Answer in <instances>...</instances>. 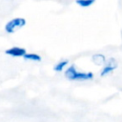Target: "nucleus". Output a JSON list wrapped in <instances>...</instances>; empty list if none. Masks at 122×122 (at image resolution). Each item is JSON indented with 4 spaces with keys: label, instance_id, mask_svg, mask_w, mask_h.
Segmentation results:
<instances>
[{
    "label": "nucleus",
    "instance_id": "obj_1",
    "mask_svg": "<svg viewBox=\"0 0 122 122\" xmlns=\"http://www.w3.org/2000/svg\"><path fill=\"white\" fill-rule=\"evenodd\" d=\"M64 75L71 81H90L94 78V73L92 71H80L74 64L69 65L65 70Z\"/></svg>",
    "mask_w": 122,
    "mask_h": 122
},
{
    "label": "nucleus",
    "instance_id": "obj_2",
    "mask_svg": "<svg viewBox=\"0 0 122 122\" xmlns=\"http://www.w3.org/2000/svg\"><path fill=\"white\" fill-rule=\"evenodd\" d=\"M27 25V20L24 17H14L7 21L4 25V30L8 34L15 33Z\"/></svg>",
    "mask_w": 122,
    "mask_h": 122
},
{
    "label": "nucleus",
    "instance_id": "obj_3",
    "mask_svg": "<svg viewBox=\"0 0 122 122\" xmlns=\"http://www.w3.org/2000/svg\"><path fill=\"white\" fill-rule=\"evenodd\" d=\"M117 67H118V63H117L115 58H113V57L108 58L107 63L100 70V76L104 77V76H107V75L111 74L112 71H114L117 69Z\"/></svg>",
    "mask_w": 122,
    "mask_h": 122
},
{
    "label": "nucleus",
    "instance_id": "obj_4",
    "mask_svg": "<svg viewBox=\"0 0 122 122\" xmlns=\"http://www.w3.org/2000/svg\"><path fill=\"white\" fill-rule=\"evenodd\" d=\"M27 50L23 47H19V46H12V47H10L8 48L6 51H5V54L10 56V57H14V58H17V57H24L27 53Z\"/></svg>",
    "mask_w": 122,
    "mask_h": 122
},
{
    "label": "nucleus",
    "instance_id": "obj_5",
    "mask_svg": "<svg viewBox=\"0 0 122 122\" xmlns=\"http://www.w3.org/2000/svg\"><path fill=\"white\" fill-rule=\"evenodd\" d=\"M92 61L96 66H104L107 63V58L103 53H93L92 55Z\"/></svg>",
    "mask_w": 122,
    "mask_h": 122
},
{
    "label": "nucleus",
    "instance_id": "obj_6",
    "mask_svg": "<svg viewBox=\"0 0 122 122\" xmlns=\"http://www.w3.org/2000/svg\"><path fill=\"white\" fill-rule=\"evenodd\" d=\"M69 59H62L60 61H58L54 66H53V71L56 72H61V71H65V70L69 67Z\"/></svg>",
    "mask_w": 122,
    "mask_h": 122
},
{
    "label": "nucleus",
    "instance_id": "obj_7",
    "mask_svg": "<svg viewBox=\"0 0 122 122\" xmlns=\"http://www.w3.org/2000/svg\"><path fill=\"white\" fill-rule=\"evenodd\" d=\"M23 58L27 61H31V62H41L42 61L41 55L38 53H35V52H27Z\"/></svg>",
    "mask_w": 122,
    "mask_h": 122
},
{
    "label": "nucleus",
    "instance_id": "obj_8",
    "mask_svg": "<svg viewBox=\"0 0 122 122\" xmlns=\"http://www.w3.org/2000/svg\"><path fill=\"white\" fill-rule=\"evenodd\" d=\"M75 3L81 8H89L95 3V0H76Z\"/></svg>",
    "mask_w": 122,
    "mask_h": 122
}]
</instances>
